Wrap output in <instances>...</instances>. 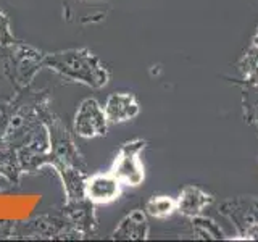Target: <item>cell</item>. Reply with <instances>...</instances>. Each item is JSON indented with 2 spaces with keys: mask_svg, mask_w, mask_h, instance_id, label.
Listing matches in <instances>:
<instances>
[{
  "mask_svg": "<svg viewBox=\"0 0 258 242\" xmlns=\"http://www.w3.org/2000/svg\"><path fill=\"white\" fill-rule=\"evenodd\" d=\"M108 119L105 110L94 99H87L81 103L75 118V131L81 137H95L107 133Z\"/></svg>",
  "mask_w": 258,
  "mask_h": 242,
  "instance_id": "3",
  "label": "cell"
},
{
  "mask_svg": "<svg viewBox=\"0 0 258 242\" xmlns=\"http://www.w3.org/2000/svg\"><path fill=\"white\" fill-rule=\"evenodd\" d=\"M244 239L258 240V223H252L244 232Z\"/></svg>",
  "mask_w": 258,
  "mask_h": 242,
  "instance_id": "11",
  "label": "cell"
},
{
  "mask_svg": "<svg viewBox=\"0 0 258 242\" xmlns=\"http://www.w3.org/2000/svg\"><path fill=\"white\" fill-rule=\"evenodd\" d=\"M194 218H196V220H194V226H196V229L200 236L208 237V239H221L223 237L221 231L216 228L213 221L207 220V218H199V215Z\"/></svg>",
  "mask_w": 258,
  "mask_h": 242,
  "instance_id": "9",
  "label": "cell"
},
{
  "mask_svg": "<svg viewBox=\"0 0 258 242\" xmlns=\"http://www.w3.org/2000/svg\"><path fill=\"white\" fill-rule=\"evenodd\" d=\"M210 202H212V197L207 192L196 188V186H187L182 189L179 199L176 200V210H179L184 216L194 218L200 215L202 210L210 205Z\"/></svg>",
  "mask_w": 258,
  "mask_h": 242,
  "instance_id": "6",
  "label": "cell"
},
{
  "mask_svg": "<svg viewBox=\"0 0 258 242\" xmlns=\"http://www.w3.org/2000/svg\"><path fill=\"white\" fill-rule=\"evenodd\" d=\"M119 181L110 174H94L86 183V196L94 204H108L119 196Z\"/></svg>",
  "mask_w": 258,
  "mask_h": 242,
  "instance_id": "4",
  "label": "cell"
},
{
  "mask_svg": "<svg viewBox=\"0 0 258 242\" xmlns=\"http://www.w3.org/2000/svg\"><path fill=\"white\" fill-rule=\"evenodd\" d=\"M144 149V141H134L121 149L115 163L111 166V174L121 184L139 186L144 181V166L139 160V153Z\"/></svg>",
  "mask_w": 258,
  "mask_h": 242,
  "instance_id": "2",
  "label": "cell"
},
{
  "mask_svg": "<svg viewBox=\"0 0 258 242\" xmlns=\"http://www.w3.org/2000/svg\"><path fill=\"white\" fill-rule=\"evenodd\" d=\"M253 44H255V47L258 48V31H256V34L253 36Z\"/></svg>",
  "mask_w": 258,
  "mask_h": 242,
  "instance_id": "12",
  "label": "cell"
},
{
  "mask_svg": "<svg viewBox=\"0 0 258 242\" xmlns=\"http://www.w3.org/2000/svg\"><path fill=\"white\" fill-rule=\"evenodd\" d=\"M64 56H56L53 65L67 75L81 79L86 84L100 87L107 83V71H105L99 62L92 55H79V53H63Z\"/></svg>",
  "mask_w": 258,
  "mask_h": 242,
  "instance_id": "1",
  "label": "cell"
},
{
  "mask_svg": "<svg viewBox=\"0 0 258 242\" xmlns=\"http://www.w3.org/2000/svg\"><path fill=\"white\" fill-rule=\"evenodd\" d=\"M245 73L247 76L258 83V50L256 52H250L245 58Z\"/></svg>",
  "mask_w": 258,
  "mask_h": 242,
  "instance_id": "10",
  "label": "cell"
},
{
  "mask_svg": "<svg viewBox=\"0 0 258 242\" xmlns=\"http://www.w3.org/2000/svg\"><path fill=\"white\" fill-rule=\"evenodd\" d=\"M147 213L153 218H166L176 210V200L168 196H158L153 197L145 205Z\"/></svg>",
  "mask_w": 258,
  "mask_h": 242,
  "instance_id": "8",
  "label": "cell"
},
{
  "mask_svg": "<svg viewBox=\"0 0 258 242\" xmlns=\"http://www.w3.org/2000/svg\"><path fill=\"white\" fill-rule=\"evenodd\" d=\"M103 110L108 123H124L139 115V103L131 94H113L108 97Z\"/></svg>",
  "mask_w": 258,
  "mask_h": 242,
  "instance_id": "5",
  "label": "cell"
},
{
  "mask_svg": "<svg viewBox=\"0 0 258 242\" xmlns=\"http://www.w3.org/2000/svg\"><path fill=\"white\" fill-rule=\"evenodd\" d=\"M2 20H4V18H2V13H0V24H2Z\"/></svg>",
  "mask_w": 258,
  "mask_h": 242,
  "instance_id": "13",
  "label": "cell"
},
{
  "mask_svg": "<svg viewBox=\"0 0 258 242\" xmlns=\"http://www.w3.org/2000/svg\"><path fill=\"white\" fill-rule=\"evenodd\" d=\"M149 232L147 220L145 215L139 210L129 213L121 224L118 226V229L115 231L116 239H145Z\"/></svg>",
  "mask_w": 258,
  "mask_h": 242,
  "instance_id": "7",
  "label": "cell"
}]
</instances>
